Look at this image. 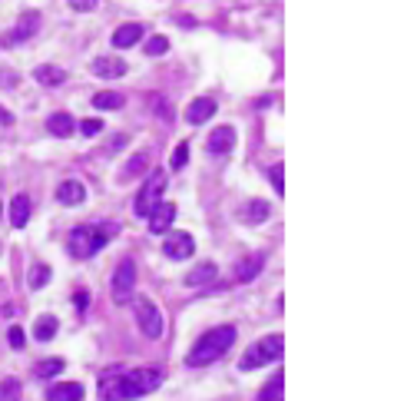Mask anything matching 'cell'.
<instances>
[{
	"instance_id": "6da1fadb",
	"label": "cell",
	"mask_w": 394,
	"mask_h": 401,
	"mask_svg": "<svg viewBox=\"0 0 394 401\" xmlns=\"http://www.w3.org/2000/svg\"><path fill=\"white\" fill-rule=\"evenodd\" d=\"M235 339H239V332H235V325H216L209 328L205 335H199V342L189 349V358H186V365L189 368H205V365L219 362L226 351L235 345Z\"/></svg>"
},
{
	"instance_id": "7a4b0ae2",
	"label": "cell",
	"mask_w": 394,
	"mask_h": 401,
	"mask_svg": "<svg viewBox=\"0 0 394 401\" xmlns=\"http://www.w3.org/2000/svg\"><path fill=\"white\" fill-rule=\"evenodd\" d=\"M113 232H116L113 223H103V226H77L70 232L66 249H70L73 259H93L100 249H106V242H110Z\"/></svg>"
},
{
	"instance_id": "3957f363",
	"label": "cell",
	"mask_w": 394,
	"mask_h": 401,
	"mask_svg": "<svg viewBox=\"0 0 394 401\" xmlns=\"http://www.w3.org/2000/svg\"><path fill=\"white\" fill-rule=\"evenodd\" d=\"M285 355V339L282 335H268V339L255 342L245 349V355L239 358V372H255V368H265V365H275Z\"/></svg>"
},
{
	"instance_id": "277c9868",
	"label": "cell",
	"mask_w": 394,
	"mask_h": 401,
	"mask_svg": "<svg viewBox=\"0 0 394 401\" xmlns=\"http://www.w3.org/2000/svg\"><path fill=\"white\" fill-rule=\"evenodd\" d=\"M163 385V368H136V372H123V395L126 401H136L149 395Z\"/></svg>"
},
{
	"instance_id": "5b68a950",
	"label": "cell",
	"mask_w": 394,
	"mask_h": 401,
	"mask_svg": "<svg viewBox=\"0 0 394 401\" xmlns=\"http://www.w3.org/2000/svg\"><path fill=\"white\" fill-rule=\"evenodd\" d=\"M163 192H166V173L163 169H153V173L146 176V183H143V189L136 192V202H133V213L140 216V219H146V216L153 213L156 202H163Z\"/></svg>"
},
{
	"instance_id": "8992f818",
	"label": "cell",
	"mask_w": 394,
	"mask_h": 401,
	"mask_svg": "<svg viewBox=\"0 0 394 401\" xmlns=\"http://www.w3.org/2000/svg\"><path fill=\"white\" fill-rule=\"evenodd\" d=\"M133 312H136V322H140V332L146 335V339H163V332H166V325H163V312L153 305V299H136L133 302Z\"/></svg>"
},
{
	"instance_id": "52a82bcc",
	"label": "cell",
	"mask_w": 394,
	"mask_h": 401,
	"mask_svg": "<svg viewBox=\"0 0 394 401\" xmlns=\"http://www.w3.org/2000/svg\"><path fill=\"white\" fill-rule=\"evenodd\" d=\"M133 288H136V262L133 259H123L113 272V302L123 305V302L133 299Z\"/></svg>"
},
{
	"instance_id": "ba28073f",
	"label": "cell",
	"mask_w": 394,
	"mask_h": 401,
	"mask_svg": "<svg viewBox=\"0 0 394 401\" xmlns=\"http://www.w3.org/2000/svg\"><path fill=\"white\" fill-rule=\"evenodd\" d=\"M163 252L166 259H173V262L192 259L196 255V239L189 232H169V239H163Z\"/></svg>"
},
{
	"instance_id": "9c48e42d",
	"label": "cell",
	"mask_w": 394,
	"mask_h": 401,
	"mask_svg": "<svg viewBox=\"0 0 394 401\" xmlns=\"http://www.w3.org/2000/svg\"><path fill=\"white\" fill-rule=\"evenodd\" d=\"M37 30H40V13L37 10L20 13V17H17V27L3 37V47H10V43H24V40H30Z\"/></svg>"
},
{
	"instance_id": "30bf717a",
	"label": "cell",
	"mask_w": 394,
	"mask_h": 401,
	"mask_svg": "<svg viewBox=\"0 0 394 401\" xmlns=\"http://www.w3.org/2000/svg\"><path fill=\"white\" fill-rule=\"evenodd\" d=\"M205 150L212 153V156H226V153L235 150V129L232 126H216L209 139H205Z\"/></svg>"
},
{
	"instance_id": "8fae6325",
	"label": "cell",
	"mask_w": 394,
	"mask_h": 401,
	"mask_svg": "<svg viewBox=\"0 0 394 401\" xmlns=\"http://www.w3.org/2000/svg\"><path fill=\"white\" fill-rule=\"evenodd\" d=\"M146 219H149V232L153 236H166L169 226H173V219H176V206L173 202H156L153 213L146 216Z\"/></svg>"
},
{
	"instance_id": "7c38bea8",
	"label": "cell",
	"mask_w": 394,
	"mask_h": 401,
	"mask_svg": "<svg viewBox=\"0 0 394 401\" xmlns=\"http://www.w3.org/2000/svg\"><path fill=\"white\" fill-rule=\"evenodd\" d=\"M96 391H100V401H126V395H123V372H119V368H110V372L100 378Z\"/></svg>"
},
{
	"instance_id": "4fadbf2b",
	"label": "cell",
	"mask_w": 394,
	"mask_h": 401,
	"mask_svg": "<svg viewBox=\"0 0 394 401\" xmlns=\"http://www.w3.org/2000/svg\"><path fill=\"white\" fill-rule=\"evenodd\" d=\"M89 70L100 76V80H116V76L126 73V60H119V57H96V60L89 63Z\"/></svg>"
},
{
	"instance_id": "5bb4252c",
	"label": "cell",
	"mask_w": 394,
	"mask_h": 401,
	"mask_svg": "<svg viewBox=\"0 0 394 401\" xmlns=\"http://www.w3.org/2000/svg\"><path fill=\"white\" fill-rule=\"evenodd\" d=\"M216 100H209V97H199V100L189 103V110H186V120H189L192 126H203L205 120H212L216 116Z\"/></svg>"
},
{
	"instance_id": "9a60e30c",
	"label": "cell",
	"mask_w": 394,
	"mask_h": 401,
	"mask_svg": "<svg viewBox=\"0 0 394 401\" xmlns=\"http://www.w3.org/2000/svg\"><path fill=\"white\" fill-rule=\"evenodd\" d=\"M73 129H77V120H73L70 113H64V110L47 116V133H50V136L66 139V136H73Z\"/></svg>"
},
{
	"instance_id": "2e32d148",
	"label": "cell",
	"mask_w": 394,
	"mask_h": 401,
	"mask_svg": "<svg viewBox=\"0 0 394 401\" xmlns=\"http://www.w3.org/2000/svg\"><path fill=\"white\" fill-rule=\"evenodd\" d=\"M57 199L64 202V206H80V202L87 199V189L80 179H64L60 186H57Z\"/></svg>"
},
{
	"instance_id": "e0dca14e",
	"label": "cell",
	"mask_w": 394,
	"mask_h": 401,
	"mask_svg": "<svg viewBox=\"0 0 394 401\" xmlns=\"http://www.w3.org/2000/svg\"><path fill=\"white\" fill-rule=\"evenodd\" d=\"M83 385L80 381H60V385H53L47 388V401H83Z\"/></svg>"
},
{
	"instance_id": "ac0fdd59",
	"label": "cell",
	"mask_w": 394,
	"mask_h": 401,
	"mask_svg": "<svg viewBox=\"0 0 394 401\" xmlns=\"http://www.w3.org/2000/svg\"><path fill=\"white\" fill-rule=\"evenodd\" d=\"M34 80H37L40 87L57 90V87H64V83H66V70L53 66V63H43V66H37V70H34Z\"/></svg>"
},
{
	"instance_id": "d6986e66",
	"label": "cell",
	"mask_w": 394,
	"mask_h": 401,
	"mask_svg": "<svg viewBox=\"0 0 394 401\" xmlns=\"http://www.w3.org/2000/svg\"><path fill=\"white\" fill-rule=\"evenodd\" d=\"M27 223H30V196H27V192H17L10 199V226L24 229Z\"/></svg>"
},
{
	"instance_id": "ffe728a7",
	"label": "cell",
	"mask_w": 394,
	"mask_h": 401,
	"mask_svg": "<svg viewBox=\"0 0 394 401\" xmlns=\"http://www.w3.org/2000/svg\"><path fill=\"white\" fill-rule=\"evenodd\" d=\"M140 40H143V27L140 24H123L113 34V47H116V50H129V47H133V43H140Z\"/></svg>"
},
{
	"instance_id": "44dd1931",
	"label": "cell",
	"mask_w": 394,
	"mask_h": 401,
	"mask_svg": "<svg viewBox=\"0 0 394 401\" xmlns=\"http://www.w3.org/2000/svg\"><path fill=\"white\" fill-rule=\"evenodd\" d=\"M265 265V255H245L239 265H235V282H252Z\"/></svg>"
},
{
	"instance_id": "7402d4cb",
	"label": "cell",
	"mask_w": 394,
	"mask_h": 401,
	"mask_svg": "<svg viewBox=\"0 0 394 401\" xmlns=\"http://www.w3.org/2000/svg\"><path fill=\"white\" fill-rule=\"evenodd\" d=\"M268 213H272V206L262 199H252L242 206V223H249V226H258V223H265Z\"/></svg>"
},
{
	"instance_id": "603a6c76",
	"label": "cell",
	"mask_w": 394,
	"mask_h": 401,
	"mask_svg": "<svg viewBox=\"0 0 394 401\" xmlns=\"http://www.w3.org/2000/svg\"><path fill=\"white\" fill-rule=\"evenodd\" d=\"M93 106L103 110V113H113V110H123L126 100H123V93H116V90H100V93L93 97Z\"/></svg>"
},
{
	"instance_id": "cb8c5ba5",
	"label": "cell",
	"mask_w": 394,
	"mask_h": 401,
	"mask_svg": "<svg viewBox=\"0 0 394 401\" xmlns=\"http://www.w3.org/2000/svg\"><path fill=\"white\" fill-rule=\"evenodd\" d=\"M216 276H219V265L216 262H203V265H196L189 276H186V286H209Z\"/></svg>"
},
{
	"instance_id": "d4e9b609",
	"label": "cell",
	"mask_w": 394,
	"mask_h": 401,
	"mask_svg": "<svg viewBox=\"0 0 394 401\" xmlns=\"http://www.w3.org/2000/svg\"><path fill=\"white\" fill-rule=\"evenodd\" d=\"M64 368H66L64 358H47V362L34 365V378H37V381H50V378H57Z\"/></svg>"
},
{
	"instance_id": "484cf974",
	"label": "cell",
	"mask_w": 394,
	"mask_h": 401,
	"mask_svg": "<svg viewBox=\"0 0 394 401\" xmlns=\"http://www.w3.org/2000/svg\"><path fill=\"white\" fill-rule=\"evenodd\" d=\"M57 332H60V322H57V315H40L37 325H34V339H37V342H50Z\"/></svg>"
},
{
	"instance_id": "4316f807",
	"label": "cell",
	"mask_w": 394,
	"mask_h": 401,
	"mask_svg": "<svg viewBox=\"0 0 394 401\" xmlns=\"http://www.w3.org/2000/svg\"><path fill=\"white\" fill-rule=\"evenodd\" d=\"M50 279H53V269H50V265L37 262V265H30V276H27V286L34 288V292H37V288H43L47 282H50Z\"/></svg>"
},
{
	"instance_id": "83f0119b",
	"label": "cell",
	"mask_w": 394,
	"mask_h": 401,
	"mask_svg": "<svg viewBox=\"0 0 394 401\" xmlns=\"http://www.w3.org/2000/svg\"><path fill=\"white\" fill-rule=\"evenodd\" d=\"M146 166H149V153H136V156H133V160L123 166L119 179H136L140 173H146Z\"/></svg>"
},
{
	"instance_id": "f1b7e54d",
	"label": "cell",
	"mask_w": 394,
	"mask_h": 401,
	"mask_svg": "<svg viewBox=\"0 0 394 401\" xmlns=\"http://www.w3.org/2000/svg\"><path fill=\"white\" fill-rule=\"evenodd\" d=\"M20 398H24L20 378H3V381H0V401H20Z\"/></svg>"
},
{
	"instance_id": "f546056e",
	"label": "cell",
	"mask_w": 394,
	"mask_h": 401,
	"mask_svg": "<svg viewBox=\"0 0 394 401\" xmlns=\"http://www.w3.org/2000/svg\"><path fill=\"white\" fill-rule=\"evenodd\" d=\"M282 388H285V375L279 372V375L272 378L265 388L258 391V401H279V398H282Z\"/></svg>"
},
{
	"instance_id": "4dcf8cb0",
	"label": "cell",
	"mask_w": 394,
	"mask_h": 401,
	"mask_svg": "<svg viewBox=\"0 0 394 401\" xmlns=\"http://www.w3.org/2000/svg\"><path fill=\"white\" fill-rule=\"evenodd\" d=\"M186 163H189V143H179L176 150H173L169 166H173V169H186Z\"/></svg>"
},
{
	"instance_id": "1f68e13d",
	"label": "cell",
	"mask_w": 394,
	"mask_h": 401,
	"mask_svg": "<svg viewBox=\"0 0 394 401\" xmlns=\"http://www.w3.org/2000/svg\"><path fill=\"white\" fill-rule=\"evenodd\" d=\"M166 50H169V40H166V37H159V34H156V37H149V40H146V53H149V57H163Z\"/></svg>"
},
{
	"instance_id": "d6a6232c",
	"label": "cell",
	"mask_w": 394,
	"mask_h": 401,
	"mask_svg": "<svg viewBox=\"0 0 394 401\" xmlns=\"http://www.w3.org/2000/svg\"><path fill=\"white\" fill-rule=\"evenodd\" d=\"M268 179H272V189H275L279 196H285V166H272V169H268Z\"/></svg>"
},
{
	"instance_id": "836d02e7",
	"label": "cell",
	"mask_w": 394,
	"mask_h": 401,
	"mask_svg": "<svg viewBox=\"0 0 394 401\" xmlns=\"http://www.w3.org/2000/svg\"><path fill=\"white\" fill-rule=\"evenodd\" d=\"M7 342H10V349L20 351L27 345V332L20 325H10V328H7Z\"/></svg>"
},
{
	"instance_id": "e575fe53",
	"label": "cell",
	"mask_w": 394,
	"mask_h": 401,
	"mask_svg": "<svg viewBox=\"0 0 394 401\" xmlns=\"http://www.w3.org/2000/svg\"><path fill=\"white\" fill-rule=\"evenodd\" d=\"M77 129L83 133V136L93 139V136H100L103 133V120H83V123H77Z\"/></svg>"
},
{
	"instance_id": "d590c367",
	"label": "cell",
	"mask_w": 394,
	"mask_h": 401,
	"mask_svg": "<svg viewBox=\"0 0 394 401\" xmlns=\"http://www.w3.org/2000/svg\"><path fill=\"white\" fill-rule=\"evenodd\" d=\"M0 87H3V90L17 87V73H13V70H7V66H0Z\"/></svg>"
},
{
	"instance_id": "8d00e7d4",
	"label": "cell",
	"mask_w": 394,
	"mask_h": 401,
	"mask_svg": "<svg viewBox=\"0 0 394 401\" xmlns=\"http://www.w3.org/2000/svg\"><path fill=\"white\" fill-rule=\"evenodd\" d=\"M96 3H100V0H70V7H73V10H80V13H89Z\"/></svg>"
},
{
	"instance_id": "74e56055",
	"label": "cell",
	"mask_w": 394,
	"mask_h": 401,
	"mask_svg": "<svg viewBox=\"0 0 394 401\" xmlns=\"http://www.w3.org/2000/svg\"><path fill=\"white\" fill-rule=\"evenodd\" d=\"M87 305H89L87 288H80V292H77V309H80V312H87Z\"/></svg>"
},
{
	"instance_id": "f35d334b",
	"label": "cell",
	"mask_w": 394,
	"mask_h": 401,
	"mask_svg": "<svg viewBox=\"0 0 394 401\" xmlns=\"http://www.w3.org/2000/svg\"><path fill=\"white\" fill-rule=\"evenodd\" d=\"M0 123H3V126H13V113H7L3 106H0Z\"/></svg>"
},
{
	"instance_id": "ab89813d",
	"label": "cell",
	"mask_w": 394,
	"mask_h": 401,
	"mask_svg": "<svg viewBox=\"0 0 394 401\" xmlns=\"http://www.w3.org/2000/svg\"><path fill=\"white\" fill-rule=\"evenodd\" d=\"M0 216H3V206H0Z\"/></svg>"
}]
</instances>
